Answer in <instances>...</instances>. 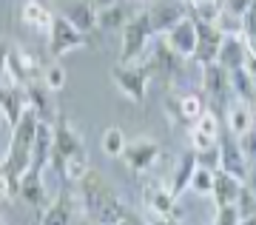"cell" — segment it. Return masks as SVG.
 <instances>
[{
	"label": "cell",
	"instance_id": "cell-3",
	"mask_svg": "<svg viewBox=\"0 0 256 225\" xmlns=\"http://www.w3.org/2000/svg\"><path fill=\"white\" fill-rule=\"evenodd\" d=\"M154 29H151V20H148L146 9L137 12L134 18L126 23L122 29V46H120V63H137L140 57L146 54L148 43L154 40Z\"/></svg>",
	"mask_w": 256,
	"mask_h": 225
},
{
	"label": "cell",
	"instance_id": "cell-22",
	"mask_svg": "<svg viewBox=\"0 0 256 225\" xmlns=\"http://www.w3.org/2000/svg\"><path fill=\"white\" fill-rule=\"evenodd\" d=\"M72 216H74V197L60 191L46 205V211L40 216V225H72Z\"/></svg>",
	"mask_w": 256,
	"mask_h": 225
},
{
	"label": "cell",
	"instance_id": "cell-33",
	"mask_svg": "<svg viewBox=\"0 0 256 225\" xmlns=\"http://www.w3.org/2000/svg\"><path fill=\"white\" fill-rule=\"evenodd\" d=\"M43 86H46L52 94H57V91L66 86V69L60 63H52L43 69Z\"/></svg>",
	"mask_w": 256,
	"mask_h": 225
},
{
	"label": "cell",
	"instance_id": "cell-20",
	"mask_svg": "<svg viewBox=\"0 0 256 225\" xmlns=\"http://www.w3.org/2000/svg\"><path fill=\"white\" fill-rule=\"evenodd\" d=\"M242 188H245V180H239V177H234V174L220 168L216 177H214V194L210 197H214L216 205H236Z\"/></svg>",
	"mask_w": 256,
	"mask_h": 225
},
{
	"label": "cell",
	"instance_id": "cell-42",
	"mask_svg": "<svg viewBox=\"0 0 256 225\" xmlns=\"http://www.w3.org/2000/svg\"><path fill=\"white\" fill-rule=\"evenodd\" d=\"M12 49L14 46L9 43V40H0V77L9 72V57H12Z\"/></svg>",
	"mask_w": 256,
	"mask_h": 225
},
{
	"label": "cell",
	"instance_id": "cell-37",
	"mask_svg": "<svg viewBox=\"0 0 256 225\" xmlns=\"http://www.w3.org/2000/svg\"><path fill=\"white\" fill-rule=\"evenodd\" d=\"M222 3V12H225V15H230V18H245L248 15V9H250V6H254V0H220Z\"/></svg>",
	"mask_w": 256,
	"mask_h": 225
},
{
	"label": "cell",
	"instance_id": "cell-4",
	"mask_svg": "<svg viewBox=\"0 0 256 225\" xmlns=\"http://www.w3.org/2000/svg\"><path fill=\"white\" fill-rule=\"evenodd\" d=\"M111 77L117 83V89L134 103H146L148 97V83H151V72L146 63H117L111 69Z\"/></svg>",
	"mask_w": 256,
	"mask_h": 225
},
{
	"label": "cell",
	"instance_id": "cell-12",
	"mask_svg": "<svg viewBox=\"0 0 256 225\" xmlns=\"http://www.w3.org/2000/svg\"><path fill=\"white\" fill-rule=\"evenodd\" d=\"M162 40L168 43V49L174 54H180L182 60H191L194 52H196V43H200V35H196V20L188 15L185 20H180L171 32H165Z\"/></svg>",
	"mask_w": 256,
	"mask_h": 225
},
{
	"label": "cell",
	"instance_id": "cell-34",
	"mask_svg": "<svg viewBox=\"0 0 256 225\" xmlns=\"http://www.w3.org/2000/svg\"><path fill=\"white\" fill-rule=\"evenodd\" d=\"M191 128H196V131H202V134L216 137V140H220V134H222V131H220V114H214L210 108H205V111H202V117L196 120Z\"/></svg>",
	"mask_w": 256,
	"mask_h": 225
},
{
	"label": "cell",
	"instance_id": "cell-29",
	"mask_svg": "<svg viewBox=\"0 0 256 225\" xmlns=\"http://www.w3.org/2000/svg\"><path fill=\"white\" fill-rule=\"evenodd\" d=\"M88 171H92V162H88V154L82 151L77 154V157H72V160H66L63 171H60V177H63L66 182H74V185H80L86 177H88Z\"/></svg>",
	"mask_w": 256,
	"mask_h": 225
},
{
	"label": "cell",
	"instance_id": "cell-6",
	"mask_svg": "<svg viewBox=\"0 0 256 225\" xmlns=\"http://www.w3.org/2000/svg\"><path fill=\"white\" fill-rule=\"evenodd\" d=\"M86 151V145H82V137L77 134V128L68 123V120L57 117L54 123V145H52V168H54L57 174L63 171L66 160H72V157H77V154Z\"/></svg>",
	"mask_w": 256,
	"mask_h": 225
},
{
	"label": "cell",
	"instance_id": "cell-9",
	"mask_svg": "<svg viewBox=\"0 0 256 225\" xmlns=\"http://www.w3.org/2000/svg\"><path fill=\"white\" fill-rule=\"evenodd\" d=\"M9 80L20 89H26L32 83H40L43 80V66L37 63V57L26 49H12V57H9Z\"/></svg>",
	"mask_w": 256,
	"mask_h": 225
},
{
	"label": "cell",
	"instance_id": "cell-52",
	"mask_svg": "<svg viewBox=\"0 0 256 225\" xmlns=\"http://www.w3.org/2000/svg\"><path fill=\"white\" fill-rule=\"evenodd\" d=\"M120 225H128V222H126V219H122V222H120Z\"/></svg>",
	"mask_w": 256,
	"mask_h": 225
},
{
	"label": "cell",
	"instance_id": "cell-36",
	"mask_svg": "<svg viewBox=\"0 0 256 225\" xmlns=\"http://www.w3.org/2000/svg\"><path fill=\"white\" fill-rule=\"evenodd\" d=\"M239 208L236 205H216V214H214V222L210 225H239Z\"/></svg>",
	"mask_w": 256,
	"mask_h": 225
},
{
	"label": "cell",
	"instance_id": "cell-31",
	"mask_svg": "<svg viewBox=\"0 0 256 225\" xmlns=\"http://www.w3.org/2000/svg\"><path fill=\"white\" fill-rule=\"evenodd\" d=\"M191 18L196 20V23H220L222 18V3L220 0H196V3H191Z\"/></svg>",
	"mask_w": 256,
	"mask_h": 225
},
{
	"label": "cell",
	"instance_id": "cell-2",
	"mask_svg": "<svg viewBox=\"0 0 256 225\" xmlns=\"http://www.w3.org/2000/svg\"><path fill=\"white\" fill-rule=\"evenodd\" d=\"M37 126H40L37 111L34 108H26L23 117H20V123L12 128L9 148H6V157H3V162H0V171L6 174L18 188H20V177H23V174L28 171V165H32V148H34Z\"/></svg>",
	"mask_w": 256,
	"mask_h": 225
},
{
	"label": "cell",
	"instance_id": "cell-28",
	"mask_svg": "<svg viewBox=\"0 0 256 225\" xmlns=\"http://www.w3.org/2000/svg\"><path fill=\"white\" fill-rule=\"evenodd\" d=\"M230 91L236 94V100L242 103H256V83L254 77L248 74V69H236V72H230Z\"/></svg>",
	"mask_w": 256,
	"mask_h": 225
},
{
	"label": "cell",
	"instance_id": "cell-14",
	"mask_svg": "<svg viewBox=\"0 0 256 225\" xmlns=\"http://www.w3.org/2000/svg\"><path fill=\"white\" fill-rule=\"evenodd\" d=\"M122 160H126L128 171L134 174H146L151 171L156 165V160H160V145L154 143V140H134V143L126 145V154H122Z\"/></svg>",
	"mask_w": 256,
	"mask_h": 225
},
{
	"label": "cell",
	"instance_id": "cell-10",
	"mask_svg": "<svg viewBox=\"0 0 256 225\" xmlns=\"http://www.w3.org/2000/svg\"><path fill=\"white\" fill-rule=\"evenodd\" d=\"M142 205L156 216V219H165V216H176V197L168 182L151 180L142 185Z\"/></svg>",
	"mask_w": 256,
	"mask_h": 225
},
{
	"label": "cell",
	"instance_id": "cell-21",
	"mask_svg": "<svg viewBox=\"0 0 256 225\" xmlns=\"http://www.w3.org/2000/svg\"><path fill=\"white\" fill-rule=\"evenodd\" d=\"M26 100H28V108H34L37 117L46 120V123H57V108L54 103H52V91L43 86V80L40 83H32V86H26Z\"/></svg>",
	"mask_w": 256,
	"mask_h": 225
},
{
	"label": "cell",
	"instance_id": "cell-11",
	"mask_svg": "<svg viewBox=\"0 0 256 225\" xmlns=\"http://www.w3.org/2000/svg\"><path fill=\"white\" fill-rule=\"evenodd\" d=\"M196 35H200V43H196V52H194V63L205 69V66L216 63L220 60V49L225 43V35H222L220 26L214 23H196Z\"/></svg>",
	"mask_w": 256,
	"mask_h": 225
},
{
	"label": "cell",
	"instance_id": "cell-51",
	"mask_svg": "<svg viewBox=\"0 0 256 225\" xmlns=\"http://www.w3.org/2000/svg\"><path fill=\"white\" fill-rule=\"evenodd\" d=\"M0 123H3V111H0Z\"/></svg>",
	"mask_w": 256,
	"mask_h": 225
},
{
	"label": "cell",
	"instance_id": "cell-44",
	"mask_svg": "<svg viewBox=\"0 0 256 225\" xmlns=\"http://www.w3.org/2000/svg\"><path fill=\"white\" fill-rule=\"evenodd\" d=\"M88 3L100 12V9H108V6H114V3H120V0H88Z\"/></svg>",
	"mask_w": 256,
	"mask_h": 225
},
{
	"label": "cell",
	"instance_id": "cell-27",
	"mask_svg": "<svg viewBox=\"0 0 256 225\" xmlns=\"http://www.w3.org/2000/svg\"><path fill=\"white\" fill-rule=\"evenodd\" d=\"M208 108L205 97L196 94V91H188V94H180V123L185 126H194L196 120L202 117V111Z\"/></svg>",
	"mask_w": 256,
	"mask_h": 225
},
{
	"label": "cell",
	"instance_id": "cell-49",
	"mask_svg": "<svg viewBox=\"0 0 256 225\" xmlns=\"http://www.w3.org/2000/svg\"><path fill=\"white\" fill-rule=\"evenodd\" d=\"M0 225H9V222H6V219H3V216H0Z\"/></svg>",
	"mask_w": 256,
	"mask_h": 225
},
{
	"label": "cell",
	"instance_id": "cell-1",
	"mask_svg": "<svg viewBox=\"0 0 256 225\" xmlns=\"http://www.w3.org/2000/svg\"><path fill=\"white\" fill-rule=\"evenodd\" d=\"M80 202L92 225H120L128 216L126 202L117 197V191L108 185V180L94 168L80 182Z\"/></svg>",
	"mask_w": 256,
	"mask_h": 225
},
{
	"label": "cell",
	"instance_id": "cell-35",
	"mask_svg": "<svg viewBox=\"0 0 256 225\" xmlns=\"http://www.w3.org/2000/svg\"><path fill=\"white\" fill-rule=\"evenodd\" d=\"M196 165H202V168H210V171H220V168H222L220 143L214 145V148H205V151H196Z\"/></svg>",
	"mask_w": 256,
	"mask_h": 225
},
{
	"label": "cell",
	"instance_id": "cell-15",
	"mask_svg": "<svg viewBox=\"0 0 256 225\" xmlns=\"http://www.w3.org/2000/svg\"><path fill=\"white\" fill-rule=\"evenodd\" d=\"M146 66H148V72H151V77H162V80L171 83V80L180 77V72H182V57L171 52L165 40H160L154 54H151V60H148Z\"/></svg>",
	"mask_w": 256,
	"mask_h": 225
},
{
	"label": "cell",
	"instance_id": "cell-17",
	"mask_svg": "<svg viewBox=\"0 0 256 225\" xmlns=\"http://www.w3.org/2000/svg\"><path fill=\"white\" fill-rule=\"evenodd\" d=\"M248 40L245 35H225V43L220 49V60L216 63L228 72H236V69H245L248 63Z\"/></svg>",
	"mask_w": 256,
	"mask_h": 225
},
{
	"label": "cell",
	"instance_id": "cell-41",
	"mask_svg": "<svg viewBox=\"0 0 256 225\" xmlns=\"http://www.w3.org/2000/svg\"><path fill=\"white\" fill-rule=\"evenodd\" d=\"M239 143H242V151L248 154V160H250V157H256V126L250 128L245 137H239Z\"/></svg>",
	"mask_w": 256,
	"mask_h": 225
},
{
	"label": "cell",
	"instance_id": "cell-39",
	"mask_svg": "<svg viewBox=\"0 0 256 225\" xmlns=\"http://www.w3.org/2000/svg\"><path fill=\"white\" fill-rule=\"evenodd\" d=\"M191 151H205V148H214V145L220 143L216 137H208V134H202V131H196V128H191Z\"/></svg>",
	"mask_w": 256,
	"mask_h": 225
},
{
	"label": "cell",
	"instance_id": "cell-18",
	"mask_svg": "<svg viewBox=\"0 0 256 225\" xmlns=\"http://www.w3.org/2000/svg\"><path fill=\"white\" fill-rule=\"evenodd\" d=\"M225 126L234 137H245L250 128L256 126V114L250 103H242V100H234L228 108H225Z\"/></svg>",
	"mask_w": 256,
	"mask_h": 225
},
{
	"label": "cell",
	"instance_id": "cell-25",
	"mask_svg": "<svg viewBox=\"0 0 256 225\" xmlns=\"http://www.w3.org/2000/svg\"><path fill=\"white\" fill-rule=\"evenodd\" d=\"M20 20L26 23L28 29H37V32H48L52 26V9H48L46 3H40V0H26L23 6H20Z\"/></svg>",
	"mask_w": 256,
	"mask_h": 225
},
{
	"label": "cell",
	"instance_id": "cell-47",
	"mask_svg": "<svg viewBox=\"0 0 256 225\" xmlns=\"http://www.w3.org/2000/svg\"><path fill=\"white\" fill-rule=\"evenodd\" d=\"M239 225H256V214H250V216H242V219H239Z\"/></svg>",
	"mask_w": 256,
	"mask_h": 225
},
{
	"label": "cell",
	"instance_id": "cell-45",
	"mask_svg": "<svg viewBox=\"0 0 256 225\" xmlns=\"http://www.w3.org/2000/svg\"><path fill=\"white\" fill-rule=\"evenodd\" d=\"M245 40H248V54H250V57H254V60H256V35L245 37Z\"/></svg>",
	"mask_w": 256,
	"mask_h": 225
},
{
	"label": "cell",
	"instance_id": "cell-13",
	"mask_svg": "<svg viewBox=\"0 0 256 225\" xmlns=\"http://www.w3.org/2000/svg\"><path fill=\"white\" fill-rule=\"evenodd\" d=\"M220 157H222V171L234 174V177H239V180L248 177V168H250L248 154L242 151L239 137H234L228 128H225V134H220Z\"/></svg>",
	"mask_w": 256,
	"mask_h": 225
},
{
	"label": "cell",
	"instance_id": "cell-7",
	"mask_svg": "<svg viewBox=\"0 0 256 225\" xmlns=\"http://www.w3.org/2000/svg\"><path fill=\"white\" fill-rule=\"evenodd\" d=\"M148 20H151V29H154L156 37H162L165 32H171V29L185 20L191 15V6L185 3V0H151V6L146 9Z\"/></svg>",
	"mask_w": 256,
	"mask_h": 225
},
{
	"label": "cell",
	"instance_id": "cell-5",
	"mask_svg": "<svg viewBox=\"0 0 256 225\" xmlns=\"http://www.w3.org/2000/svg\"><path fill=\"white\" fill-rule=\"evenodd\" d=\"M46 35H48V54H52L54 60L63 57L66 52L82 49V46L88 43V35H82L66 15H54V20H52V26H48Z\"/></svg>",
	"mask_w": 256,
	"mask_h": 225
},
{
	"label": "cell",
	"instance_id": "cell-48",
	"mask_svg": "<svg viewBox=\"0 0 256 225\" xmlns=\"http://www.w3.org/2000/svg\"><path fill=\"white\" fill-rule=\"evenodd\" d=\"M154 225H180V222H176V216H165V219H160V222H154Z\"/></svg>",
	"mask_w": 256,
	"mask_h": 225
},
{
	"label": "cell",
	"instance_id": "cell-23",
	"mask_svg": "<svg viewBox=\"0 0 256 225\" xmlns=\"http://www.w3.org/2000/svg\"><path fill=\"white\" fill-rule=\"evenodd\" d=\"M20 199L28 202V205H46V188H43V171L37 168H28L23 177H20Z\"/></svg>",
	"mask_w": 256,
	"mask_h": 225
},
{
	"label": "cell",
	"instance_id": "cell-8",
	"mask_svg": "<svg viewBox=\"0 0 256 225\" xmlns=\"http://www.w3.org/2000/svg\"><path fill=\"white\" fill-rule=\"evenodd\" d=\"M202 91H205V103H210V111L216 114L225 106V97L230 91V72L222 69L220 63H210L202 69Z\"/></svg>",
	"mask_w": 256,
	"mask_h": 225
},
{
	"label": "cell",
	"instance_id": "cell-30",
	"mask_svg": "<svg viewBox=\"0 0 256 225\" xmlns=\"http://www.w3.org/2000/svg\"><path fill=\"white\" fill-rule=\"evenodd\" d=\"M126 145H128V140H126V134H122V128L111 126V128L102 131L100 148H102L106 157H122V154H126Z\"/></svg>",
	"mask_w": 256,
	"mask_h": 225
},
{
	"label": "cell",
	"instance_id": "cell-26",
	"mask_svg": "<svg viewBox=\"0 0 256 225\" xmlns=\"http://www.w3.org/2000/svg\"><path fill=\"white\" fill-rule=\"evenodd\" d=\"M134 18L131 15V9H128L126 3L120 0V3H114V6H108V9H100L97 12V29H102V32H122L126 29V23Z\"/></svg>",
	"mask_w": 256,
	"mask_h": 225
},
{
	"label": "cell",
	"instance_id": "cell-24",
	"mask_svg": "<svg viewBox=\"0 0 256 225\" xmlns=\"http://www.w3.org/2000/svg\"><path fill=\"white\" fill-rule=\"evenodd\" d=\"M63 15L80 29L82 35H92L94 29H97V9H94L88 0H74V3H68Z\"/></svg>",
	"mask_w": 256,
	"mask_h": 225
},
{
	"label": "cell",
	"instance_id": "cell-40",
	"mask_svg": "<svg viewBox=\"0 0 256 225\" xmlns=\"http://www.w3.org/2000/svg\"><path fill=\"white\" fill-rule=\"evenodd\" d=\"M18 194H20V188L0 171V199H18Z\"/></svg>",
	"mask_w": 256,
	"mask_h": 225
},
{
	"label": "cell",
	"instance_id": "cell-19",
	"mask_svg": "<svg viewBox=\"0 0 256 225\" xmlns=\"http://www.w3.org/2000/svg\"><path fill=\"white\" fill-rule=\"evenodd\" d=\"M194 171H196V151H191V148H188V151H182L180 157H176L174 171H171V180H168V185H171V191H174L176 199L188 191Z\"/></svg>",
	"mask_w": 256,
	"mask_h": 225
},
{
	"label": "cell",
	"instance_id": "cell-32",
	"mask_svg": "<svg viewBox=\"0 0 256 225\" xmlns=\"http://www.w3.org/2000/svg\"><path fill=\"white\" fill-rule=\"evenodd\" d=\"M214 177H216V171L196 165V171H194V177H191V185H188V191L200 194V197H210V194H214Z\"/></svg>",
	"mask_w": 256,
	"mask_h": 225
},
{
	"label": "cell",
	"instance_id": "cell-50",
	"mask_svg": "<svg viewBox=\"0 0 256 225\" xmlns=\"http://www.w3.org/2000/svg\"><path fill=\"white\" fill-rule=\"evenodd\" d=\"M185 3H188V6H191V3H196V0H185Z\"/></svg>",
	"mask_w": 256,
	"mask_h": 225
},
{
	"label": "cell",
	"instance_id": "cell-38",
	"mask_svg": "<svg viewBox=\"0 0 256 225\" xmlns=\"http://www.w3.org/2000/svg\"><path fill=\"white\" fill-rule=\"evenodd\" d=\"M236 208H239V216H250V214H256V194L250 188H242V194H239V202H236Z\"/></svg>",
	"mask_w": 256,
	"mask_h": 225
},
{
	"label": "cell",
	"instance_id": "cell-16",
	"mask_svg": "<svg viewBox=\"0 0 256 225\" xmlns=\"http://www.w3.org/2000/svg\"><path fill=\"white\" fill-rule=\"evenodd\" d=\"M28 108V100H26V91L20 86H0V111H3V120L9 123L12 128L20 123L23 111Z\"/></svg>",
	"mask_w": 256,
	"mask_h": 225
},
{
	"label": "cell",
	"instance_id": "cell-46",
	"mask_svg": "<svg viewBox=\"0 0 256 225\" xmlns=\"http://www.w3.org/2000/svg\"><path fill=\"white\" fill-rule=\"evenodd\" d=\"M245 69H248V74H250V77H254V83H256V60H254V57H248Z\"/></svg>",
	"mask_w": 256,
	"mask_h": 225
},
{
	"label": "cell",
	"instance_id": "cell-43",
	"mask_svg": "<svg viewBox=\"0 0 256 225\" xmlns=\"http://www.w3.org/2000/svg\"><path fill=\"white\" fill-rule=\"evenodd\" d=\"M245 185H248V188H250V191H254V194H256V165H250V168H248Z\"/></svg>",
	"mask_w": 256,
	"mask_h": 225
}]
</instances>
